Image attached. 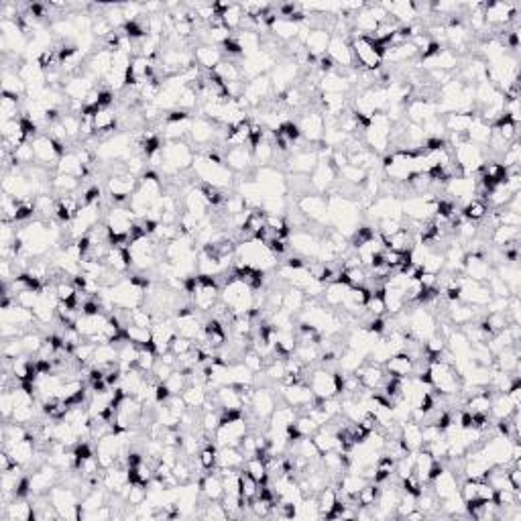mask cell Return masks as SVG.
Wrapping results in <instances>:
<instances>
[{
  "instance_id": "681fc988",
  "label": "cell",
  "mask_w": 521,
  "mask_h": 521,
  "mask_svg": "<svg viewBox=\"0 0 521 521\" xmlns=\"http://www.w3.org/2000/svg\"><path fill=\"white\" fill-rule=\"evenodd\" d=\"M118 363V344L106 342V344H96V352H94V361L90 366L100 365H112Z\"/></svg>"
},
{
  "instance_id": "d6a6232c",
  "label": "cell",
  "mask_w": 521,
  "mask_h": 521,
  "mask_svg": "<svg viewBox=\"0 0 521 521\" xmlns=\"http://www.w3.org/2000/svg\"><path fill=\"white\" fill-rule=\"evenodd\" d=\"M244 460L247 458L238 446H224V448H218V467L216 469L240 470L244 467Z\"/></svg>"
},
{
  "instance_id": "277c9868",
  "label": "cell",
  "mask_w": 521,
  "mask_h": 521,
  "mask_svg": "<svg viewBox=\"0 0 521 521\" xmlns=\"http://www.w3.org/2000/svg\"><path fill=\"white\" fill-rule=\"evenodd\" d=\"M428 377H430V385L432 389L440 395H458V391L462 387V377L456 373V368L442 361H432L428 366Z\"/></svg>"
},
{
  "instance_id": "ffe728a7",
  "label": "cell",
  "mask_w": 521,
  "mask_h": 521,
  "mask_svg": "<svg viewBox=\"0 0 521 521\" xmlns=\"http://www.w3.org/2000/svg\"><path fill=\"white\" fill-rule=\"evenodd\" d=\"M271 94H273L271 78H269V74H265V76H257V78L249 79V81L244 84L242 98L249 102L251 108H259L265 100H269Z\"/></svg>"
},
{
  "instance_id": "be15d7a7",
  "label": "cell",
  "mask_w": 521,
  "mask_h": 521,
  "mask_svg": "<svg viewBox=\"0 0 521 521\" xmlns=\"http://www.w3.org/2000/svg\"><path fill=\"white\" fill-rule=\"evenodd\" d=\"M194 346H196V340L185 339V336H180V334H178L176 339L171 340L169 350H171L176 357H183V355L192 352V350H194Z\"/></svg>"
},
{
  "instance_id": "c3c4849f",
  "label": "cell",
  "mask_w": 521,
  "mask_h": 521,
  "mask_svg": "<svg viewBox=\"0 0 521 521\" xmlns=\"http://www.w3.org/2000/svg\"><path fill=\"white\" fill-rule=\"evenodd\" d=\"M460 214H462V218L465 220H469V222H483L485 218H487V214H489V206L483 202V200H479V198H472L470 202H467L462 208H460Z\"/></svg>"
},
{
  "instance_id": "6da1fadb",
  "label": "cell",
  "mask_w": 521,
  "mask_h": 521,
  "mask_svg": "<svg viewBox=\"0 0 521 521\" xmlns=\"http://www.w3.org/2000/svg\"><path fill=\"white\" fill-rule=\"evenodd\" d=\"M236 260L259 269V271H275L279 267V257H275L265 244H260L257 238H247L242 242H238L236 247Z\"/></svg>"
},
{
  "instance_id": "f35d334b",
  "label": "cell",
  "mask_w": 521,
  "mask_h": 521,
  "mask_svg": "<svg viewBox=\"0 0 521 521\" xmlns=\"http://www.w3.org/2000/svg\"><path fill=\"white\" fill-rule=\"evenodd\" d=\"M346 295H348V286L336 281V283H328V286H326V289H324V293H322L320 300H322V304H324L326 308L339 310V308H342Z\"/></svg>"
},
{
  "instance_id": "e575fe53",
  "label": "cell",
  "mask_w": 521,
  "mask_h": 521,
  "mask_svg": "<svg viewBox=\"0 0 521 521\" xmlns=\"http://www.w3.org/2000/svg\"><path fill=\"white\" fill-rule=\"evenodd\" d=\"M515 412H520V410L511 403L507 393H493V401H491V410H489V416L493 421L509 419Z\"/></svg>"
},
{
  "instance_id": "db71d44e",
  "label": "cell",
  "mask_w": 521,
  "mask_h": 521,
  "mask_svg": "<svg viewBox=\"0 0 521 521\" xmlns=\"http://www.w3.org/2000/svg\"><path fill=\"white\" fill-rule=\"evenodd\" d=\"M339 178L340 182H346V183H352V185H363L366 182V178H368V173H366L365 169H361V167H357V165H344L342 169L339 171Z\"/></svg>"
},
{
  "instance_id": "f1b7e54d",
  "label": "cell",
  "mask_w": 521,
  "mask_h": 521,
  "mask_svg": "<svg viewBox=\"0 0 521 521\" xmlns=\"http://www.w3.org/2000/svg\"><path fill=\"white\" fill-rule=\"evenodd\" d=\"M330 37H332V33L326 31V29H310V33H308V37L304 41V47H306V52L310 53L312 57L318 59V57H322V55L328 53Z\"/></svg>"
},
{
  "instance_id": "4fadbf2b",
  "label": "cell",
  "mask_w": 521,
  "mask_h": 521,
  "mask_svg": "<svg viewBox=\"0 0 521 521\" xmlns=\"http://www.w3.org/2000/svg\"><path fill=\"white\" fill-rule=\"evenodd\" d=\"M137 185H139V178L130 176L129 171H127V173L108 176V180H106L104 185L106 196H110L112 202H114L116 206H118V204H125V202H129L130 196L134 194Z\"/></svg>"
},
{
  "instance_id": "f6af8a7d",
  "label": "cell",
  "mask_w": 521,
  "mask_h": 521,
  "mask_svg": "<svg viewBox=\"0 0 521 521\" xmlns=\"http://www.w3.org/2000/svg\"><path fill=\"white\" fill-rule=\"evenodd\" d=\"M214 74L222 79V84H233V81H244L242 78V70H240V61H233V59H222Z\"/></svg>"
},
{
  "instance_id": "7a4b0ae2",
  "label": "cell",
  "mask_w": 521,
  "mask_h": 521,
  "mask_svg": "<svg viewBox=\"0 0 521 521\" xmlns=\"http://www.w3.org/2000/svg\"><path fill=\"white\" fill-rule=\"evenodd\" d=\"M350 47H352V55H355V63H361L365 72H377L383 68V55L387 52V47L375 43L371 37L366 35H359V33H350L348 37Z\"/></svg>"
},
{
  "instance_id": "6125c7cd",
  "label": "cell",
  "mask_w": 521,
  "mask_h": 521,
  "mask_svg": "<svg viewBox=\"0 0 521 521\" xmlns=\"http://www.w3.org/2000/svg\"><path fill=\"white\" fill-rule=\"evenodd\" d=\"M240 363L247 366L249 371H253L255 375L265 368V361H263V357H260L257 350H253V348H247V350H244V355H242V361H240Z\"/></svg>"
},
{
  "instance_id": "816d5d0a",
  "label": "cell",
  "mask_w": 521,
  "mask_h": 521,
  "mask_svg": "<svg viewBox=\"0 0 521 521\" xmlns=\"http://www.w3.org/2000/svg\"><path fill=\"white\" fill-rule=\"evenodd\" d=\"M242 19H244V13H242V8H240V4H236L233 2L224 13H220V21H222V25L226 26L228 31H238L240 25H242Z\"/></svg>"
},
{
  "instance_id": "8d00e7d4",
  "label": "cell",
  "mask_w": 521,
  "mask_h": 521,
  "mask_svg": "<svg viewBox=\"0 0 521 521\" xmlns=\"http://www.w3.org/2000/svg\"><path fill=\"white\" fill-rule=\"evenodd\" d=\"M476 118V112H450V114H444V129L446 132H465L469 127L474 123Z\"/></svg>"
},
{
  "instance_id": "b9f144b4",
  "label": "cell",
  "mask_w": 521,
  "mask_h": 521,
  "mask_svg": "<svg viewBox=\"0 0 521 521\" xmlns=\"http://www.w3.org/2000/svg\"><path fill=\"white\" fill-rule=\"evenodd\" d=\"M2 94H10L17 98H23L26 94V84L19 76L17 70H4L2 72Z\"/></svg>"
},
{
  "instance_id": "5bb4252c",
  "label": "cell",
  "mask_w": 521,
  "mask_h": 521,
  "mask_svg": "<svg viewBox=\"0 0 521 521\" xmlns=\"http://www.w3.org/2000/svg\"><path fill=\"white\" fill-rule=\"evenodd\" d=\"M29 481H31V497L49 495L53 487L57 483H61V470L55 469L49 462H45L29 474Z\"/></svg>"
},
{
  "instance_id": "f546056e",
  "label": "cell",
  "mask_w": 521,
  "mask_h": 521,
  "mask_svg": "<svg viewBox=\"0 0 521 521\" xmlns=\"http://www.w3.org/2000/svg\"><path fill=\"white\" fill-rule=\"evenodd\" d=\"M421 63H426V65H421V68H428L430 72H432V70H440V72H452V74H454V72L458 70V65H460V57L452 52V49L442 47V49L438 52V55H434L432 59L421 61Z\"/></svg>"
},
{
  "instance_id": "d6986e66",
  "label": "cell",
  "mask_w": 521,
  "mask_h": 521,
  "mask_svg": "<svg viewBox=\"0 0 521 521\" xmlns=\"http://www.w3.org/2000/svg\"><path fill=\"white\" fill-rule=\"evenodd\" d=\"M297 127H300V132H302V139H306L308 143H312V145L322 143V137H324V130H326L324 112L322 110H308L300 118Z\"/></svg>"
},
{
  "instance_id": "94428289",
  "label": "cell",
  "mask_w": 521,
  "mask_h": 521,
  "mask_svg": "<svg viewBox=\"0 0 521 521\" xmlns=\"http://www.w3.org/2000/svg\"><path fill=\"white\" fill-rule=\"evenodd\" d=\"M499 163L505 167V169H509V167H515V165H520L521 163V147H520V141H513L507 149H505V153L501 155L499 159Z\"/></svg>"
},
{
  "instance_id": "836d02e7",
  "label": "cell",
  "mask_w": 521,
  "mask_h": 521,
  "mask_svg": "<svg viewBox=\"0 0 521 521\" xmlns=\"http://www.w3.org/2000/svg\"><path fill=\"white\" fill-rule=\"evenodd\" d=\"M300 26H302L300 23H293V21H287V19H275L269 26V33L279 43H291L293 39H297Z\"/></svg>"
},
{
  "instance_id": "7402d4cb",
  "label": "cell",
  "mask_w": 521,
  "mask_h": 521,
  "mask_svg": "<svg viewBox=\"0 0 521 521\" xmlns=\"http://www.w3.org/2000/svg\"><path fill=\"white\" fill-rule=\"evenodd\" d=\"M224 165H226L233 173H236V176L251 171V169L255 167V163H253V149H251L249 145H242V147H228V149L224 151Z\"/></svg>"
},
{
  "instance_id": "cb8c5ba5",
  "label": "cell",
  "mask_w": 521,
  "mask_h": 521,
  "mask_svg": "<svg viewBox=\"0 0 521 521\" xmlns=\"http://www.w3.org/2000/svg\"><path fill=\"white\" fill-rule=\"evenodd\" d=\"M385 10L389 13V17L399 23V25H412L417 21L416 2L410 0H399V2H383Z\"/></svg>"
},
{
  "instance_id": "f5cc1de1",
  "label": "cell",
  "mask_w": 521,
  "mask_h": 521,
  "mask_svg": "<svg viewBox=\"0 0 521 521\" xmlns=\"http://www.w3.org/2000/svg\"><path fill=\"white\" fill-rule=\"evenodd\" d=\"M242 469L247 470L251 476H255L259 483H269V470H267V462L259 458V456H251L244 460V467Z\"/></svg>"
},
{
  "instance_id": "83f0119b",
  "label": "cell",
  "mask_w": 521,
  "mask_h": 521,
  "mask_svg": "<svg viewBox=\"0 0 521 521\" xmlns=\"http://www.w3.org/2000/svg\"><path fill=\"white\" fill-rule=\"evenodd\" d=\"M295 419H297V410L279 399L275 412L269 417V430L267 432H286L287 426H291Z\"/></svg>"
},
{
  "instance_id": "91938a15",
  "label": "cell",
  "mask_w": 521,
  "mask_h": 521,
  "mask_svg": "<svg viewBox=\"0 0 521 521\" xmlns=\"http://www.w3.org/2000/svg\"><path fill=\"white\" fill-rule=\"evenodd\" d=\"M293 428H295V432L300 434V438H312L320 426H318L308 414H300L297 419L293 421Z\"/></svg>"
},
{
  "instance_id": "7bdbcfd3",
  "label": "cell",
  "mask_w": 521,
  "mask_h": 521,
  "mask_svg": "<svg viewBox=\"0 0 521 521\" xmlns=\"http://www.w3.org/2000/svg\"><path fill=\"white\" fill-rule=\"evenodd\" d=\"M520 226H503V224H499L491 231V242L497 249H505V247H509L513 242H520Z\"/></svg>"
},
{
  "instance_id": "4dcf8cb0",
  "label": "cell",
  "mask_w": 521,
  "mask_h": 521,
  "mask_svg": "<svg viewBox=\"0 0 521 521\" xmlns=\"http://www.w3.org/2000/svg\"><path fill=\"white\" fill-rule=\"evenodd\" d=\"M194 59L202 70L214 72L216 65L224 59V55H222V49L216 47V45H196L194 47Z\"/></svg>"
},
{
  "instance_id": "e0dca14e",
  "label": "cell",
  "mask_w": 521,
  "mask_h": 521,
  "mask_svg": "<svg viewBox=\"0 0 521 521\" xmlns=\"http://www.w3.org/2000/svg\"><path fill=\"white\" fill-rule=\"evenodd\" d=\"M328 57L336 63V68L346 72V70H352L355 68V55H352V47H350V41L348 37H342V35H332L330 37V45H328Z\"/></svg>"
},
{
  "instance_id": "7c38bea8",
  "label": "cell",
  "mask_w": 521,
  "mask_h": 521,
  "mask_svg": "<svg viewBox=\"0 0 521 521\" xmlns=\"http://www.w3.org/2000/svg\"><path fill=\"white\" fill-rule=\"evenodd\" d=\"M520 13V6L515 2H503V0H497V2H485L483 4V15H485V23L487 26H493V29H503V26H509V23L513 21V17Z\"/></svg>"
},
{
  "instance_id": "ee69618b",
  "label": "cell",
  "mask_w": 521,
  "mask_h": 521,
  "mask_svg": "<svg viewBox=\"0 0 521 521\" xmlns=\"http://www.w3.org/2000/svg\"><path fill=\"white\" fill-rule=\"evenodd\" d=\"M308 304V297L304 293V289H297V287H287L286 293H283V310L289 312L291 316H300V312L306 308Z\"/></svg>"
},
{
  "instance_id": "3957f363",
  "label": "cell",
  "mask_w": 521,
  "mask_h": 521,
  "mask_svg": "<svg viewBox=\"0 0 521 521\" xmlns=\"http://www.w3.org/2000/svg\"><path fill=\"white\" fill-rule=\"evenodd\" d=\"M220 300L231 310L233 316H242L255 310V291L235 275H231L228 283L220 289Z\"/></svg>"
},
{
  "instance_id": "9f6ffc18",
  "label": "cell",
  "mask_w": 521,
  "mask_h": 521,
  "mask_svg": "<svg viewBox=\"0 0 521 521\" xmlns=\"http://www.w3.org/2000/svg\"><path fill=\"white\" fill-rule=\"evenodd\" d=\"M59 123H61V127H63V130H65V134H68L70 141L79 139V134H81V116H79V114L63 112V116H61Z\"/></svg>"
},
{
  "instance_id": "ab89813d",
  "label": "cell",
  "mask_w": 521,
  "mask_h": 521,
  "mask_svg": "<svg viewBox=\"0 0 521 521\" xmlns=\"http://www.w3.org/2000/svg\"><path fill=\"white\" fill-rule=\"evenodd\" d=\"M81 180L76 178V176H68V173H53L52 178V192L55 194V198L59 196H70V194H76L79 187Z\"/></svg>"
},
{
  "instance_id": "ba28073f",
  "label": "cell",
  "mask_w": 521,
  "mask_h": 521,
  "mask_svg": "<svg viewBox=\"0 0 521 521\" xmlns=\"http://www.w3.org/2000/svg\"><path fill=\"white\" fill-rule=\"evenodd\" d=\"M249 434V421L244 417V412L242 416L235 417V419H228V421H222L220 428L214 432L212 440L218 448H224V446H238L240 440Z\"/></svg>"
},
{
  "instance_id": "11a10c76",
  "label": "cell",
  "mask_w": 521,
  "mask_h": 521,
  "mask_svg": "<svg viewBox=\"0 0 521 521\" xmlns=\"http://www.w3.org/2000/svg\"><path fill=\"white\" fill-rule=\"evenodd\" d=\"M125 334H127V340L137 344V346H149L153 344L151 342V328H141V326H132L129 324L125 328Z\"/></svg>"
},
{
  "instance_id": "8992f818",
  "label": "cell",
  "mask_w": 521,
  "mask_h": 521,
  "mask_svg": "<svg viewBox=\"0 0 521 521\" xmlns=\"http://www.w3.org/2000/svg\"><path fill=\"white\" fill-rule=\"evenodd\" d=\"M295 208L300 210L310 222L316 224H330V210H328V196L324 194H306L295 200Z\"/></svg>"
},
{
  "instance_id": "5b68a950",
  "label": "cell",
  "mask_w": 521,
  "mask_h": 521,
  "mask_svg": "<svg viewBox=\"0 0 521 521\" xmlns=\"http://www.w3.org/2000/svg\"><path fill=\"white\" fill-rule=\"evenodd\" d=\"M452 157H454V163L458 165L460 173L467 176V178H472L481 171V167L485 165V161L489 159L487 155V149L483 147H476L472 143H460L458 147L452 149Z\"/></svg>"
},
{
  "instance_id": "52a82bcc",
  "label": "cell",
  "mask_w": 521,
  "mask_h": 521,
  "mask_svg": "<svg viewBox=\"0 0 521 521\" xmlns=\"http://www.w3.org/2000/svg\"><path fill=\"white\" fill-rule=\"evenodd\" d=\"M336 371H328L324 366H310L308 368V385L312 393L318 399H328V397H336L339 389H336Z\"/></svg>"
},
{
  "instance_id": "9a60e30c",
  "label": "cell",
  "mask_w": 521,
  "mask_h": 521,
  "mask_svg": "<svg viewBox=\"0 0 521 521\" xmlns=\"http://www.w3.org/2000/svg\"><path fill=\"white\" fill-rule=\"evenodd\" d=\"M277 399H279L277 391H273V387H255L251 405L247 407V412L260 421H269V417L277 407Z\"/></svg>"
},
{
  "instance_id": "4316f807",
  "label": "cell",
  "mask_w": 521,
  "mask_h": 521,
  "mask_svg": "<svg viewBox=\"0 0 521 521\" xmlns=\"http://www.w3.org/2000/svg\"><path fill=\"white\" fill-rule=\"evenodd\" d=\"M92 127L96 137H112L118 129V114L112 108H102L92 116Z\"/></svg>"
},
{
  "instance_id": "603a6c76",
  "label": "cell",
  "mask_w": 521,
  "mask_h": 521,
  "mask_svg": "<svg viewBox=\"0 0 521 521\" xmlns=\"http://www.w3.org/2000/svg\"><path fill=\"white\" fill-rule=\"evenodd\" d=\"M2 521H35V507L31 497H17L0 513Z\"/></svg>"
},
{
  "instance_id": "bcb514c9",
  "label": "cell",
  "mask_w": 521,
  "mask_h": 521,
  "mask_svg": "<svg viewBox=\"0 0 521 521\" xmlns=\"http://www.w3.org/2000/svg\"><path fill=\"white\" fill-rule=\"evenodd\" d=\"M182 397L185 405H187V410H200L202 412V407L208 401V387H204V385H187L182 393Z\"/></svg>"
},
{
  "instance_id": "74e56055",
  "label": "cell",
  "mask_w": 521,
  "mask_h": 521,
  "mask_svg": "<svg viewBox=\"0 0 521 521\" xmlns=\"http://www.w3.org/2000/svg\"><path fill=\"white\" fill-rule=\"evenodd\" d=\"M401 442L405 444V448L410 452H417L423 446V438H421V423L417 421H405L401 423Z\"/></svg>"
},
{
  "instance_id": "2e32d148",
  "label": "cell",
  "mask_w": 521,
  "mask_h": 521,
  "mask_svg": "<svg viewBox=\"0 0 521 521\" xmlns=\"http://www.w3.org/2000/svg\"><path fill=\"white\" fill-rule=\"evenodd\" d=\"M320 157L316 149H297L295 153H289L283 165L286 173H297V176H312Z\"/></svg>"
},
{
  "instance_id": "8fae6325",
  "label": "cell",
  "mask_w": 521,
  "mask_h": 521,
  "mask_svg": "<svg viewBox=\"0 0 521 521\" xmlns=\"http://www.w3.org/2000/svg\"><path fill=\"white\" fill-rule=\"evenodd\" d=\"M407 328L412 332V336L417 340H428L432 334H436L438 330V322L434 318V313L430 312L423 306H412L410 310V320H407Z\"/></svg>"
},
{
  "instance_id": "ac0fdd59",
  "label": "cell",
  "mask_w": 521,
  "mask_h": 521,
  "mask_svg": "<svg viewBox=\"0 0 521 521\" xmlns=\"http://www.w3.org/2000/svg\"><path fill=\"white\" fill-rule=\"evenodd\" d=\"M339 180V171L336 167L332 165L330 159H320L316 169L310 176V182H312V189L316 194H326L334 187V183Z\"/></svg>"
},
{
  "instance_id": "44dd1931",
  "label": "cell",
  "mask_w": 521,
  "mask_h": 521,
  "mask_svg": "<svg viewBox=\"0 0 521 521\" xmlns=\"http://www.w3.org/2000/svg\"><path fill=\"white\" fill-rule=\"evenodd\" d=\"M495 267L487 260L483 253H467L465 255V265H462V273L472 279V281H481L487 283V279L493 275Z\"/></svg>"
},
{
  "instance_id": "680465c9",
  "label": "cell",
  "mask_w": 521,
  "mask_h": 521,
  "mask_svg": "<svg viewBox=\"0 0 521 521\" xmlns=\"http://www.w3.org/2000/svg\"><path fill=\"white\" fill-rule=\"evenodd\" d=\"M187 385H189V377H187L183 371H178V368H176V371L169 375V379L165 381V387L169 389L171 395H182Z\"/></svg>"
},
{
  "instance_id": "6f0895ef",
  "label": "cell",
  "mask_w": 521,
  "mask_h": 521,
  "mask_svg": "<svg viewBox=\"0 0 521 521\" xmlns=\"http://www.w3.org/2000/svg\"><path fill=\"white\" fill-rule=\"evenodd\" d=\"M198 102H200V96H198L196 86L192 84V86H185L182 92H180V96H178V106H176V108H182V110L192 112V110L198 106Z\"/></svg>"
},
{
  "instance_id": "d590c367",
  "label": "cell",
  "mask_w": 521,
  "mask_h": 521,
  "mask_svg": "<svg viewBox=\"0 0 521 521\" xmlns=\"http://www.w3.org/2000/svg\"><path fill=\"white\" fill-rule=\"evenodd\" d=\"M491 134H493V127L487 125L485 120H481L479 116L474 118V123L470 125L469 130H467V141L476 145V147H483L487 149L489 141H491Z\"/></svg>"
},
{
  "instance_id": "7dc6e473",
  "label": "cell",
  "mask_w": 521,
  "mask_h": 521,
  "mask_svg": "<svg viewBox=\"0 0 521 521\" xmlns=\"http://www.w3.org/2000/svg\"><path fill=\"white\" fill-rule=\"evenodd\" d=\"M318 509H320V515L322 518H328L330 515V511L334 509V505L339 503V489H336V485H326L318 495Z\"/></svg>"
},
{
  "instance_id": "1f68e13d",
  "label": "cell",
  "mask_w": 521,
  "mask_h": 521,
  "mask_svg": "<svg viewBox=\"0 0 521 521\" xmlns=\"http://www.w3.org/2000/svg\"><path fill=\"white\" fill-rule=\"evenodd\" d=\"M414 359L407 355V352H397L393 355L389 361L385 363V373L391 375V377H399V379H405V377H412L414 373Z\"/></svg>"
},
{
  "instance_id": "30bf717a",
  "label": "cell",
  "mask_w": 521,
  "mask_h": 521,
  "mask_svg": "<svg viewBox=\"0 0 521 521\" xmlns=\"http://www.w3.org/2000/svg\"><path fill=\"white\" fill-rule=\"evenodd\" d=\"M300 74H302V68H300L291 57L279 59V61L275 63V68L269 72L271 86H273V94H275V96H281L287 88H291L293 81L300 78Z\"/></svg>"
},
{
  "instance_id": "60d3db41",
  "label": "cell",
  "mask_w": 521,
  "mask_h": 521,
  "mask_svg": "<svg viewBox=\"0 0 521 521\" xmlns=\"http://www.w3.org/2000/svg\"><path fill=\"white\" fill-rule=\"evenodd\" d=\"M259 487L260 483L255 476H251L247 470L240 469V472H238V495L242 499L244 507L249 505V501H253L255 497L259 495Z\"/></svg>"
},
{
  "instance_id": "484cf974",
  "label": "cell",
  "mask_w": 521,
  "mask_h": 521,
  "mask_svg": "<svg viewBox=\"0 0 521 521\" xmlns=\"http://www.w3.org/2000/svg\"><path fill=\"white\" fill-rule=\"evenodd\" d=\"M430 485H432V489H434L432 493L442 501V499H448V497H452L458 493L460 481H458V476H456L452 470L444 469L442 472H440V474H438V476L430 483Z\"/></svg>"
},
{
  "instance_id": "9c48e42d",
  "label": "cell",
  "mask_w": 521,
  "mask_h": 521,
  "mask_svg": "<svg viewBox=\"0 0 521 521\" xmlns=\"http://www.w3.org/2000/svg\"><path fill=\"white\" fill-rule=\"evenodd\" d=\"M279 387V399L286 401L287 405L295 407L297 410V416L300 414H308L310 407L316 401V395L310 389L308 383H295V385H277Z\"/></svg>"
},
{
  "instance_id": "d4e9b609",
  "label": "cell",
  "mask_w": 521,
  "mask_h": 521,
  "mask_svg": "<svg viewBox=\"0 0 521 521\" xmlns=\"http://www.w3.org/2000/svg\"><path fill=\"white\" fill-rule=\"evenodd\" d=\"M63 94L68 100H76V102H84V98L94 90V81L79 74V76H74V78H68L63 81Z\"/></svg>"
},
{
  "instance_id": "f907efd6",
  "label": "cell",
  "mask_w": 521,
  "mask_h": 521,
  "mask_svg": "<svg viewBox=\"0 0 521 521\" xmlns=\"http://www.w3.org/2000/svg\"><path fill=\"white\" fill-rule=\"evenodd\" d=\"M0 114H2V123L21 118V114H23L21 98L10 96V94H2V98H0Z\"/></svg>"
}]
</instances>
